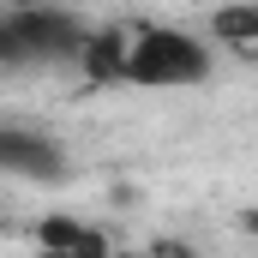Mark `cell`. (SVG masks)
Here are the masks:
<instances>
[{
	"label": "cell",
	"mask_w": 258,
	"mask_h": 258,
	"mask_svg": "<svg viewBox=\"0 0 258 258\" xmlns=\"http://www.w3.org/2000/svg\"><path fill=\"white\" fill-rule=\"evenodd\" d=\"M216 72V48L180 24H132L120 30V84L138 90H192Z\"/></svg>",
	"instance_id": "obj_1"
},
{
	"label": "cell",
	"mask_w": 258,
	"mask_h": 258,
	"mask_svg": "<svg viewBox=\"0 0 258 258\" xmlns=\"http://www.w3.org/2000/svg\"><path fill=\"white\" fill-rule=\"evenodd\" d=\"M84 48H90V24L60 6H12L0 24L6 66H60V60H84Z\"/></svg>",
	"instance_id": "obj_2"
},
{
	"label": "cell",
	"mask_w": 258,
	"mask_h": 258,
	"mask_svg": "<svg viewBox=\"0 0 258 258\" xmlns=\"http://www.w3.org/2000/svg\"><path fill=\"white\" fill-rule=\"evenodd\" d=\"M0 174H12V180H60L66 174V156L54 138H42V132H24V126H0Z\"/></svg>",
	"instance_id": "obj_3"
},
{
	"label": "cell",
	"mask_w": 258,
	"mask_h": 258,
	"mask_svg": "<svg viewBox=\"0 0 258 258\" xmlns=\"http://www.w3.org/2000/svg\"><path fill=\"white\" fill-rule=\"evenodd\" d=\"M210 36H216L228 54H240V60H258V0L222 6V12L210 18Z\"/></svg>",
	"instance_id": "obj_4"
},
{
	"label": "cell",
	"mask_w": 258,
	"mask_h": 258,
	"mask_svg": "<svg viewBox=\"0 0 258 258\" xmlns=\"http://www.w3.org/2000/svg\"><path fill=\"white\" fill-rule=\"evenodd\" d=\"M42 246H72V252H102V234H78V228L54 222V228H42Z\"/></svg>",
	"instance_id": "obj_5"
},
{
	"label": "cell",
	"mask_w": 258,
	"mask_h": 258,
	"mask_svg": "<svg viewBox=\"0 0 258 258\" xmlns=\"http://www.w3.org/2000/svg\"><path fill=\"white\" fill-rule=\"evenodd\" d=\"M246 228H252V234H258V204H252V216H246Z\"/></svg>",
	"instance_id": "obj_6"
}]
</instances>
